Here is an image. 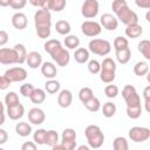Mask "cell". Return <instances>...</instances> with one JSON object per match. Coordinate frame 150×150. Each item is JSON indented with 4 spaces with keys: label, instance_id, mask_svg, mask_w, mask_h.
Wrapping results in <instances>:
<instances>
[{
    "label": "cell",
    "instance_id": "1",
    "mask_svg": "<svg viewBox=\"0 0 150 150\" xmlns=\"http://www.w3.org/2000/svg\"><path fill=\"white\" fill-rule=\"evenodd\" d=\"M43 48H45V52L50 55V57L57 66L66 67L69 63L70 54H69L68 49L62 47V43L59 40H56V39L47 40L43 45Z\"/></svg>",
    "mask_w": 150,
    "mask_h": 150
},
{
    "label": "cell",
    "instance_id": "2",
    "mask_svg": "<svg viewBox=\"0 0 150 150\" xmlns=\"http://www.w3.org/2000/svg\"><path fill=\"white\" fill-rule=\"evenodd\" d=\"M111 9L115 13L116 19L125 26L138 23V15L136 14V12L130 9L125 0H114L111 2Z\"/></svg>",
    "mask_w": 150,
    "mask_h": 150
},
{
    "label": "cell",
    "instance_id": "3",
    "mask_svg": "<svg viewBox=\"0 0 150 150\" xmlns=\"http://www.w3.org/2000/svg\"><path fill=\"white\" fill-rule=\"evenodd\" d=\"M34 25L36 34L40 39H47L50 35L52 28V14L47 9H36L34 14Z\"/></svg>",
    "mask_w": 150,
    "mask_h": 150
},
{
    "label": "cell",
    "instance_id": "4",
    "mask_svg": "<svg viewBox=\"0 0 150 150\" xmlns=\"http://www.w3.org/2000/svg\"><path fill=\"white\" fill-rule=\"evenodd\" d=\"M84 136L88 142V146L93 149H100L104 143V134L96 124H90L84 129Z\"/></svg>",
    "mask_w": 150,
    "mask_h": 150
},
{
    "label": "cell",
    "instance_id": "5",
    "mask_svg": "<svg viewBox=\"0 0 150 150\" xmlns=\"http://www.w3.org/2000/svg\"><path fill=\"white\" fill-rule=\"evenodd\" d=\"M116 63L111 57H105L101 62V70H100V79L103 83L110 84L114 82L116 77Z\"/></svg>",
    "mask_w": 150,
    "mask_h": 150
},
{
    "label": "cell",
    "instance_id": "6",
    "mask_svg": "<svg viewBox=\"0 0 150 150\" xmlns=\"http://www.w3.org/2000/svg\"><path fill=\"white\" fill-rule=\"evenodd\" d=\"M88 50L96 55L105 56L111 52V43L104 39H93L88 43Z\"/></svg>",
    "mask_w": 150,
    "mask_h": 150
},
{
    "label": "cell",
    "instance_id": "7",
    "mask_svg": "<svg viewBox=\"0 0 150 150\" xmlns=\"http://www.w3.org/2000/svg\"><path fill=\"white\" fill-rule=\"evenodd\" d=\"M122 96L125 101L127 108L141 107V97L136 90V88L131 84H125L122 90Z\"/></svg>",
    "mask_w": 150,
    "mask_h": 150
},
{
    "label": "cell",
    "instance_id": "8",
    "mask_svg": "<svg viewBox=\"0 0 150 150\" xmlns=\"http://www.w3.org/2000/svg\"><path fill=\"white\" fill-rule=\"evenodd\" d=\"M129 138L135 143H142L149 139L150 137V129L145 127H132L128 131Z\"/></svg>",
    "mask_w": 150,
    "mask_h": 150
},
{
    "label": "cell",
    "instance_id": "9",
    "mask_svg": "<svg viewBox=\"0 0 150 150\" xmlns=\"http://www.w3.org/2000/svg\"><path fill=\"white\" fill-rule=\"evenodd\" d=\"M61 144L66 150L76 149V131L73 128H66L61 135Z\"/></svg>",
    "mask_w": 150,
    "mask_h": 150
},
{
    "label": "cell",
    "instance_id": "10",
    "mask_svg": "<svg viewBox=\"0 0 150 150\" xmlns=\"http://www.w3.org/2000/svg\"><path fill=\"white\" fill-rule=\"evenodd\" d=\"M100 5L97 0H86L81 6V14L86 19H93L98 14Z\"/></svg>",
    "mask_w": 150,
    "mask_h": 150
},
{
    "label": "cell",
    "instance_id": "11",
    "mask_svg": "<svg viewBox=\"0 0 150 150\" xmlns=\"http://www.w3.org/2000/svg\"><path fill=\"white\" fill-rule=\"evenodd\" d=\"M9 81L11 83H14V82H22L27 79V70L22 67H12L9 69H7L4 74Z\"/></svg>",
    "mask_w": 150,
    "mask_h": 150
},
{
    "label": "cell",
    "instance_id": "12",
    "mask_svg": "<svg viewBox=\"0 0 150 150\" xmlns=\"http://www.w3.org/2000/svg\"><path fill=\"white\" fill-rule=\"evenodd\" d=\"M102 30V27L98 22L96 21H93V20H87V21H83L81 23V32L86 35V36H89V38H95L97 36Z\"/></svg>",
    "mask_w": 150,
    "mask_h": 150
},
{
    "label": "cell",
    "instance_id": "13",
    "mask_svg": "<svg viewBox=\"0 0 150 150\" xmlns=\"http://www.w3.org/2000/svg\"><path fill=\"white\" fill-rule=\"evenodd\" d=\"M100 25L107 30H115L118 27V20L110 13H104L100 18Z\"/></svg>",
    "mask_w": 150,
    "mask_h": 150
},
{
    "label": "cell",
    "instance_id": "14",
    "mask_svg": "<svg viewBox=\"0 0 150 150\" xmlns=\"http://www.w3.org/2000/svg\"><path fill=\"white\" fill-rule=\"evenodd\" d=\"M46 120V114L41 108L34 107L32 109H29L28 111V121L34 124V125H40L45 122Z\"/></svg>",
    "mask_w": 150,
    "mask_h": 150
},
{
    "label": "cell",
    "instance_id": "15",
    "mask_svg": "<svg viewBox=\"0 0 150 150\" xmlns=\"http://www.w3.org/2000/svg\"><path fill=\"white\" fill-rule=\"evenodd\" d=\"M0 63L1 64H14L16 63V55L13 48H0Z\"/></svg>",
    "mask_w": 150,
    "mask_h": 150
},
{
    "label": "cell",
    "instance_id": "16",
    "mask_svg": "<svg viewBox=\"0 0 150 150\" xmlns=\"http://www.w3.org/2000/svg\"><path fill=\"white\" fill-rule=\"evenodd\" d=\"M26 63L29 68L36 69V68L41 67V64H42V55L36 50H32V52L27 53Z\"/></svg>",
    "mask_w": 150,
    "mask_h": 150
},
{
    "label": "cell",
    "instance_id": "17",
    "mask_svg": "<svg viewBox=\"0 0 150 150\" xmlns=\"http://www.w3.org/2000/svg\"><path fill=\"white\" fill-rule=\"evenodd\" d=\"M11 21H12L13 27H14L15 29H18V30L25 29V28L27 27V23H28V20H27L26 14H23V13H21V12L14 13V14L12 15Z\"/></svg>",
    "mask_w": 150,
    "mask_h": 150
},
{
    "label": "cell",
    "instance_id": "18",
    "mask_svg": "<svg viewBox=\"0 0 150 150\" xmlns=\"http://www.w3.org/2000/svg\"><path fill=\"white\" fill-rule=\"evenodd\" d=\"M73 103V94L68 89H62L60 90L57 95V104L61 108H68Z\"/></svg>",
    "mask_w": 150,
    "mask_h": 150
},
{
    "label": "cell",
    "instance_id": "19",
    "mask_svg": "<svg viewBox=\"0 0 150 150\" xmlns=\"http://www.w3.org/2000/svg\"><path fill=\"white\" fill-rule=\"evenodd\" d=\"M40 68H41V74L48 80H53L57 75V68L53 62H48V61L42 62Z\"/></svg>",
    "mask_w": 150,
    "mask_h": 150
},
{
    "label": "cell",
    "instance_id": "20",
    "mask_svg": "<svg viewBox=\"0 0 150 150\" xmlns=\"http://www.w3.org/2000/svg\"><path fill=\"white\" fill-rule=\"evenodd\" d=\"M23 115H25V107L21 103L18 105L7 108V116L13 121H19L20 118H22Z\"/></svg>",
    "mask_w": 150,
    "mask_h": 150
},
{
    "label": "cell",
    "instance_id": "21",
    "mask_svg": "<svg viewBox=\"0 0 150 150\" xmlns=\"http://www.w3.org/2000/svg\"><path fill=\"white\" fill-rule=\"evenodd\" d=\"M143 33V28L139 23H134V25H129L125 28V35L130 39H137L142 35Z\"/></svg>",
    "mask_w": 150,
    "mask_h": 150
},
{
    "label": "cell",
    "instance_id": "22",
    "mask_svg": "<svg viewBox=\"0 0 150 150\" xmlns=\"http://www.w3.org/2000/svg\"><path fill=\"white\" fill-rule=\"evenodd\" d=\"M74 59L77 63H86L89 61V50L87 48H83V47H79L77 49H75L74 52Z\"/></svg>",
    "mask_w": 150,
    "mask_h": 150
},
{
    "label": "cell",
    "instance_id": "23",
    "mask_svg": "<svg viewBox=\"0 0 150 150\" xmlns=\"http://www.w3.org/2000/svg\"><path fill=\"white\" fill-rule=\"evenodd\" d=\"M14 52H15V55H16V63L18 64H22L26 62V57H27V50H26V47L22 45V43H16L14 47H13Z\"/></svg>",
    "mask_w": 150,
    "mask_h": 150
},
{
    "label": "cell",
    "instance_id": "24",
    "mask_svg": "<svg viewBox=\"0 0 150 150\" xmlns=\"http://www.w3.org/2000/svg\"><path fill=\"white\" fill-rule=\"evenodd\" d=\"M32 125L27 122H18L15 125V132L20 137H27L32 134Z\"/></svg>",
    "mask_w": 150,
    "mask_h": 150
},
{
    "label": "cell",
    "instance_id": "25",
    "mask_svg": "<svg viewBox=\"0 0 150 150\" xmlns=\"http://www.w3.org/2000/svg\"><path fill=\"white\" fill-rule=\"evenodd\" d=\"M55 30L60 34V35H69L70 30H71V26L68 21L66 20H59L55 23Z\"/></svg>",
    "mask_w": 150,
    "mask_h": 150
},
{
    "label": "cell",
    "instance_id": "26",
    "mask_svg": "<svg viewBox=\"0 0 150 150\" xmlns=\"http://www.w3.org/2000/svg\"><path fill=\"white\" fill-rule=\"evenodd\" d=\"M115 55H116V60L118 61V63L127 64L131 59V50L130 48H125V49L115 52Z\"/></svg>",
    "mask_w": 150,
    "mask_h": 150
},
{
    "label": "cell",
    "instance_id": "27",
    "mask_svg": "<svg viewBox=\"0 0 150 150\" xmlns=\"http://www.w3.org/2000/svg\"><path fill=\"white\" fill-rule=\"evenodd\" d=\"M66 7V0H47V11H54V12H61Z\"/></svg>",
    "mask_w": 150,
    "mask_h": 150
},
{
    "label": "cell",
    "instance_id": "28",
    "mask_svg": "<svg viewBox=\"0 0 150 150\" xmlns=\"http://www.w3.org/2000/svg\"><path fill=\"white\" fill-rule=\"evenodd\" d=\"M137 49L145 57V60H150V41L148 39L141 40V42L137 45Z\"/></svg>",
    "mask_w": 150,
    "mask_h": 150
},
{
    "label": "cell",
    "instance_id": "29",
    "mask_svg": "<svg viewBox=\"0 0 150 150\" xmlns=\"http://www.w3.org/2000/svg\"><path fill=\"white\" fill-rule=\"evenodd\" d=\"M132 70H134L135 75H137V76H144V75H146L149 73V64L145 61H138V62L135 63Z\"/></svg>",
    "mask_w": 150,
    "mask_h": 150
},
{
    "label": "cell",
    "instance_id": "30",
    "mask_svg": "<svg viewBox=\"0 0 150 150\" xmlns=\"http://www.w3.org/2000/svg\"><path fill=\"white\" fill-rule=\"evenodd\" d=\"M29 100L34 103V104H41L45 100H46V91L41 88H35L32 96L29 97Z\"/></svg>",
    "mask_w": 150,
    "mask_h": 150
},
{
    "label": "cell",
    "instance_id": "31",
    "mask_svg": "<svg viewBox=\"0 0 150 150\" xmlns=\"http://www.w3.org/2000/svg\"><path fill=\"white\" fill-rule=\"evenodd\" d=\"M64 46L68 48V49H77L79 46H80V39L79 36L76 35H73V34H69L64 38V41H63Z\"/></svg>",
    "mask_w": 150,
    "mask_h": 150
},
{
    "label": "cell",
    "instance_id": "32",
    "mask_svg": "<svg viewBox=\"0 0 150 150\" xmlns=\"http://www.w3.org/2000/svg\"><path fill=\"white\" fill-rule=\"evenodd\" d=\"M60 82L55 79L53 80H48L46 83H45V91H47L48 94H56L60 91Z\"/></svg>",
    "mask_w": 150,
    "mask_h": 150
},
{
    "label": "cell",
    "instance_id": "33",
    "mask_svg": "<svg viewBox=\"0 0 150 150\" xmlns=\"http://www.w3.org/2000/svg\"><path fill=\"white\" fill-rule=\"evenodd\" d=\"M112 149L114 150H129V143L125 137L117 136L112 141Z\"/></svg>",
    "mask_w": 150,
    "mask_h": 150
},
{
    "label": "cell",
    "instance_id": "34",
    "mask_svg": "<svg viewBox=\"0 0 150 150\" xmlns=\"http://www.w3.org/2000/svg\"><path fill=\"white\" fill-rule=\"evenodd\" d=\"M5 104H6L7 108L20 104V100H19L18 94H16L15 91H9V93H7L6 96H5Z\"/></svg>",
    "mask_w": 150,
    "mask_h": 150
},
{
    "label": "cell",
    "instance_id": "35",
    "mask_svg": "<svg viewBox=\"0 0 150 150\" xmlns=\"http://www.w3.org/2000/svg\"><path fill=\"white\" fill-rule=\"evenodd\" d=\"M116 110H117L116 104L112 103V102H105V103L103 104V107H102V114H103V116L107 117V118L112 117V116L116 114Z\"/></svg>",
    "mask_w": 150,
    "mask_h": 150
},
{
    "label": "cell",
    "instance_id": "36",
    "mask_svg": "<svg viewBox=\"0 0 150 150\" xmlns=\"http://www.w3.org/2000/svg\"><path fill=\"white\" fill-rule=\"evenodd\" d=\"M112 46H114L115 52L122 50V49L129 48V41H128V39L124 38V36H116L115 40H114V42H112Z\"/></svg>",
    "mask_w": 150,
    "mask_h": 150
},
{
    "label": "cell",
    "instance_id": "37",
    "mask_svg": "<svg viewBox=\"0 0 150 150\" xmlns=\"http://www.w3.org/2000/svg\"><path fill=\"white\" fill-rule=\"evenodd\" d=\"M89 111H91V112H96V111H98L100 109H101V102H100V100L96 97V96H93L90 100H88L84 104H83Z\"/></svg>",
    "mask_w": 150,
    "mask_h": 150
},
{
    "label": "cell",
    "instance_id": "38",
    "mask_svg": "<svg viewBox=\"0 0 150 150\" xmlns=\"http://www.w3.org/2000/svg\"><path fill=\"white\" fill-rule=\"evenodd\" d=\"M59 143V134L55 130H47L46 131V138H45V144L53 146Z\"/></svg>",
    "mask_w": 150,
    "mask_h": 150
},
{
    "label": "cell",
    "instance_id": "39",
    "mask_svg": "<svg viewBox=\"0 0 150 150\" xmlns=\"http://www.w3.org/2000/svg\"><path fill=\"white\" fill-rule=\"evenodd\" d=\"M93 96H94V91H93V89L89 88V87H83V88H81L80 91H79V100H80L83 104H84L88 100H90Z\"/></svg>",
    "mask_w": 150,
    "mask_h": 150
},
{
    "label": "cell",
    "instance_id": "40",
    "mask_svg": "<svg viewBox=\"0 0 150 150\" xmlns=\"http://www.w3.org/2000/svg\"><path fill=\"white\" fill-rule=\"evenodd\" d=\"M46 129H38L33 134V142L38 145H43L45 144V138H46Z\"/></svg>",
    "mask_w": 150,
    "mask_h": 150
},
{
    "label": "cell",
    "instance_id": "41",
    "mask_svg": "<svg viewBox=\"0 0 150 150\" xmlns=\"http://www.w3.org/2000/svg\"><path fill=\"white\" fill-rule=\"evenodd\" d=\"M104 94L108 98H115L118 95V87L116 84H107L104 88Z\"/></svg>",
    "mask_w": 150,
    "mask_h": 150
},
{
    "label": "cell",
    "instance_id": "42",
    "mask_svg": "<svg viewBox=\"0 0 150 150\" xmlns=\"http://www.w3.org/2000/svg\"><path fill=\"white\" fill-rule=\"evenodd\" d=\"M142 105L141 107H135V108H127L125 111H127V115L129 118L131 120H137L138 117H141L142 115Z\"/></svg>",
    "mask_w": 150,
    "mask_h": 150
},
{
    "label": "cell",
    "instance_id": "43",
    "mask_svg": "<svg viewBox=\"0 0 150 150\" xmlns=\"http://www.w3.org/2000/svg\"><path fill=\"white\" fill-rule=\"evenodd\" d=\"M34 86L32 83H23L21 87H20V94L23 96V97H30L33 91H34Z\"/></svg>",
    "mask_w": 150,
    "mask_h": 150
},
{
    "label": "cell",
    "instance_id": "44",
    "mask_svg": "<svg viewBox=\"0 0 150 150\" xmlns=\"http://www.w3.org/2000/svg\"><path fill=\"white\" fill-rule=\"evenodd\" d=\"M88 70L91 74H98L101 70V63L97 60H89L88 61Z\"/></svg>",
    "mask_w": 150,
    "mask_h": 150
},
{
    "label": "cell",
    "instance_id": "45",
    "mask_svg": "<svg viewBox=\"0 0 150 150\" xmlns=\"http://www.w3.org/2000/svg\"><path fill=\"white\" fill-rule=\"evenodd\" d=\"M27 1L26 0H11L9 1V7L13 9H22L26 6Z\"/></svg>",
    "mask_w": 150,
    "mask_h": 150
},
{
    "label": "cell",
    "instance_id": "46",
    "mask_svg": "<svg viewBox=\"0 0 150 150\" xmlns=\"http://www.w3.org/2000/svg\"><path fill=\"white\" fill-rule=\"evenodd\" d=\"M143 96H144V104H145V110L149 112L150 111V107H149V102H150V86H146L143 90Z\"/></svg>",
    "mask_w": 150,
    "mask_h": 150
},
{
    "label": "cell",
    "instance_id": "47",
    "mask_svg": "<svg viewBox=\"0 0 150 150\" xmlns=\"http://www.w3.org/2000/svg\"><path fill=\"white\" fill-rule=\"evenodd\" d=\"M11 84H12L11 81L5 75H1L0 76V90H6Z\"/></svg>",
    "mask_w": 150,
    "mask_h": 150
},
{
    "label": "cell",
    "instance_id": "48",
    "mask_svg": "<svg viewBox=\"0 0 150 150\" xmlns=\"http://www.w3.org/2000/svg\"><path fill=\"white\" fill-rule=\"evenodd\" d=\"M29 4L35 6V7H39V9H46V6H47V0H29Z\"/></svg>",
    "mask_w": 150,
    "mask_h": 150
},
{
    "label": "cell",
    "instance_id": "49",
    "mask_svg": "<svg viewBox=\"0 0 150 150\" xmlns=\"http://www.w3.org/2000/svg\"><path fill=\"white\" fill-rule=\"evenodd\" d=\"M21 150H38V146L34 142L32 141H27L25 143H22L21 145Z\"/></svg>",
    "mask_w": 150,
    "mask_h": 150
},
{
    "label": "cell",
    "instance_id": "50",
    "mask_svg": "<svg viewBox=\"0 0 150 150\" xmlns=\"http://www.w3.org/2000/svg\"><path fill=\"white\" fill-rule=\"evenodd\" d=\"M8 39H9L8 33L6 30H4V29H0V47L5 46L8 42Z\"/></svg>",
    "mask_w": 150,
    "mask_h": 150
},
{
    "label": "cell",
    "instance_id": "51",
    "mask_svg": "<svg viewBox=\"0 0 150 150\" xmlns=\"http://www.w3.org/2000/svg\"><path fill=\"white\" fill-rule=\"evenodd\" d=\"M8 141V134L5 129H1L0 128V145L5 144L6 142Z\"/></svg>",
    "mask_w": 150,
    "mask_h": 150
},
{
    "label": "cell",
    "instance_id": "52",
    "mask_svg": "<svg viewBox=\"0 0 150 150\" xmlns=\"http://www.w3.org/2000/svg\"><path fill=\"white\" fill-rule=\"evenodd\" d=\"M135 4L138 6V7H141V8H150V0H136L135 1Z\"/></svg>",
    "mask_w": 150,
    "mask_h": 150
},
{
    "label": "cell",
    "instance_id": "53",
    "mask_svg": "<svg viewBox=\"0 0 150 150\" xmlns=\"http://www.w3.org/2000/svg\"><path fill=\"white\" fill-rule=\"evenodd\" d=\"M52 150H66V149L62 146L61 143H57V144H55V145L52 146Z\"/></svg>",
    "mask_w": 150,
    "mask_h": 150
},
{
    "label": "cell",
    "instance_id": "54",
    "mask_svg": "<svg viewBox=\"0 0 150 150\" xmlns=\"http://www.w3.org/2000/svg\"><path fill=\"white\" fill-rule=\"evenodd\" d=\"M9 1L11 0H0V6L7 7V6H9Z\"/></svg>",
    "mask_w": 150,
    "mask_h": 150
},
{
    "label": "cell",
    "instance_id": "55",
    "mask_svg": "<svg viewBox=\"0 0 150 150\" xmlns=\"http://www.w3.org/2000/svg\"><path fill=\"white\" fill-rule=\"evenodd\" d=\"M75 150H90V148L88 146V145H84V144H82V145H79Z\"/></svg>",
    "mask_w": 150,
    "mask_h": 150
},
{
    "label": "cell",
    "instance_id": "56",
    "mask_svg": "<svg viewBox=\"0 0 150 150\" xmlns=\"http://www.w3.org/2000/svg\"><path fill=\"white\" fill-rule=\"evenodd\" d=\"M0 115H5V105L1 101H0Z\"/></svg>",
    "mask_w": 150,
    "mask_h": 150
},
{
    "label": "cell",
    "instance_id": "57",
    "mask_svg": "<svg viewBox=\"0 0 150 150\" xmlns=\"http://www.w3.org/2000/svg\"><path fill=\"white\" fill-rule=\"evenodd\" d=\"M5 123V115H0V125Z\"/></svg>",
    "mask_w": 150,
    "mask_h": 150
},
{
    "label": "cell",
    "instance_id": "58",
    "mask_svg": "<svg viewBox=\"0 0 150 150\" xmlns=\"http://www.w3.org/2000/svg\"><path fill=\"white\" fill-rule=\"evenodd\" d=\"M146 21H148V22L150 21V12H148V13H146Z\"/></svg>",
    "mask_w": 150,
    "mask_h": 150
},
{
    "label": "cell",
    "instance_id": "59",
    "mask_svg": "<svg viewBox=\"0 0 150 150\" xmlns=\"http://www.w3.org/2000/svg\"><path fill=\"white\" fill-rule=\"evenodd\" d=\"M0 150H5V149H2V148H0Z\"/></svg>",
    "mask_w": 150,
    "mask_h": 150
}]
</instances>
